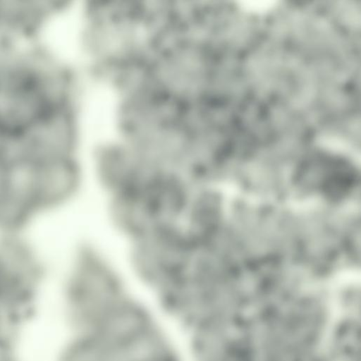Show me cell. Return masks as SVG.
Instances as JSON below:
<instances>
[{
	"instance_id": "obj_1",
	"label": "cell",
	"mask_w": 361,
	"mask_h": 361,
	"mask_svg": "<svg viewBox=\"0 0 361 361\" xmlns=\"http://www.w3.org/2000/svg\"><path fill=\"white\" fill-rule=\"evenodd\" d=\"M109 194L113 221L133 241L180 224L192 196L182 174L158 164L146 166Z\"/></svg>"
}]
</instances>
